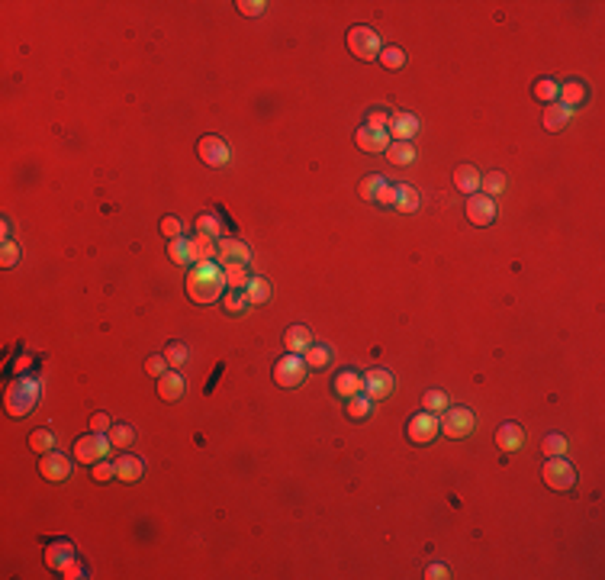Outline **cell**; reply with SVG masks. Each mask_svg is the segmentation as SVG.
I'll return each instance as SVG.
<instances>
[{
    "mask_svg": "<svg viewBox=\"0 0 605 580\" xmlns=\"http://www.w3.org/2000/svg\"><path fill=\"white\" fill-rule=\"evenodd\" d=\"M309 368L306 361H303V355H284L277 358V364H274V381H277L280 387H299L303 381H306Z\"/></svg>",
    "mask_w": 605,
    "mask_h": 580,
    "instance_id": "8992f818",
    "label": "cell"
},
{
    "mask_svg": "<svg viewBox=\"0 0 605 580\" xmlns=\"http://www.w3.org/2000/svg\"><path fill=\"white\" fill-rule=\"evenodd\" d=\"M467 219H470L473 226H489L496 219V203L493 197L487 194H470V200H467Z\"/></svg>",
    "mask_w": 605,
    "mask_h": 580,
    "instance_id": "7c38bea8",
    "label": "cell"
},
{
    "mask_svg": "<svg viewBox=\"0 0 605 580\" xmlns=\"http://www.w3.org/2000/svg\"><path fill=\"white\" fill-rule=\"evenodd\" d=\"M245 300H248V307H261V303L271 300V284H267L265 278H251L248 284H245Z\"/></svg>",
    "mask_w": 605,
    "mask_h": 580,
    "instance_id": "484cf974",
    "label": "cell"
},
{
    "mask_svg": "<svg viewBox=\"0 0 605 580\" xmlns=\"http://www.w3.org/2000/svg\"><path fill=\"white\" fill-rule=\"evenodd\" d=\"M226 274V284L232 287V290H245V284L251 280L248 274V265H242V261H226V265H219Z\"/></svg>",
    "mask_w": 605,
    "mask_h": 580,
    "instance_id": "83f0119b",
    "label": "cell"
},
{
    "mask_svg": "<svg viewBox=\"0 0 605 580\" xmlns=\"http://www.w3.org/2000/svg\"><path fill=\"white\" fill-rule=\"evenodd\" d=\"M393 200H396V184H387V190L380 194V200H377V203H383V207H393Z\"/></svg>",
    "mask_w": 605,
    "mask_h": 580,
    "instance_id": "db71d44e",
    "label": "cell"
},
{
    "mask_svg": "<svg viewBox=\"0 0 605 580\" xmlns=\"http://www.w3.org/2000/svg\"><path fill=\"white\" fill-rule=\"evenodd\" d=\"M196 155H200V161L206 165V168H226V165L232 161L229 146H226V139H219V136H203V139L196 142Z\"/></svg>",
    "mask_w": 605,
    "mask_h": 580,
    "instance_id": "52a82bcc",
    "label": "cell"
},
{
    "mask_svg": "<svg viewBox=\"0 0 605 580\" xmlns=\"http://www.w3.org/2000/svg\"><path fill=\"white\" fill-rule=\"evenodd\" d=\"M161 232H165L167 239H181V219H177V217H165V219H161Z\"/></svg>",
    "mask_w": 605,
    "mask_h": 580,
    "instance_id": "681fc988",
    "label": "cell"
},
{
    "mask_svg": "<svg viewBox=\"0 0 605 580\" xmlns=\"http://www.w3.org/2000/svg\"><path fill=\"white\" fill-rule=\"evenodd\" d=\"M393 393V374L387 368H370L364 374V397L367 400H387Z\"/></svg>",
    "mask_w": 605,
    "mask_h": 580,
    "instance_id": "8fae6325",
    "label": "cell"
},
{
    "mask_svg": "<svg viewBox=\"0 0 605 580\" xmlns=\"http://www.w3.org/2000/svg\"><path fill=\"white\" fill-rule=\"evenodd\" d=\"M142 474H145V464H142V458H135V454H119V461H116V481L135 483V481H142Z\"/></svg>",
    "mask_w": 605,
    "mask_h": 580,
    "instance_id": "44dd1931",
    "label": "cell"
},
{
    "mask_svg": "<svg viewBox=\"0 0 605 580\" xmlns=\"http://www.w3.org/2000/svg\"><path fill=\"white\" fill-rule=\"evenodd\" d=\"M589 100V87L583 84V81H567V84H560V104L564 106H579Z\"/></svg>",
    "mask_w": 605,
    "mask_h": 580,
    "instance_id": "d4e9b609",
    "label": "cell"
},
{
    "mask_svg": "<svg viewBox=\"0 0 605 580\" xmlns=\"http://www.w3.org/2000/svg\"><path fill=\"white\" fill-rule=\"evenodd\" d=\"M422 406L428 412H445L448 410V393H441V390H428L422 397Z\"/></svg>",
    "mask_w": 605,
    "mask_h": 580,
    "instance_id": "ee69618b",
    "label": "cell"
},
{
    "mask_svg": "<svg viewBox=\"0 0 605 580\" xmlns=\"http://www.w3.org/2000/svg\"><path fill=\"white\" fill-rule=\"evenodd\" d=\"M196 232H203V236H209V239H223L226 236L223 223H219L213 213H200V219H196Z\"/></svg>",
    "mask_w": 605,
    "mask_h": 580,
    "instance_id": "e575fe53",
    "label": "cell"
},
{
    "mask_svg": "<svg viewBox=\"0 0 605 580\" xmlns=\"http://www.w3.org/2000/svg\"><path fill=\"white\" fill-rule=\"evenodd\" d=\"M541 477H544V483H548L550 490L564 493V490H570L573 483H577V468H573L564 454H560V458H548V461H544Z\"/></svg>",
    "mask_w": 605,
    "mask_h": 580,
    "instance_id": "7a4b0ae2",
    "label": "cell"
},
{
    "mask_svg": "<svg viewBox=\"0 0 605 580\" xmlns=\"http://www.w3.org/2000/svg\"><path fill=\"white\" fill-rule=\"evenodd\" d=\"M284 345L290 355H306V349L313 345V332L306 326H290L284 332Z\"/></svg>",
    "mask_w": 605,
    "mask_h": 580,
    "instance_id": "7402d4cb",
    "label": "cell"
},
{
    "mask_svg": "<svg viewBox=\"0 0 605 580\" xmlns=\"http://www.w3.org/2000/svg\"><path fill=\"white\" fill-rule=\"evenodd\" d=\"M68 561H74V545H71L68 538H58V542H49L45 545V564L52 571H62Z\"/></svg>",
    "mask_w": 605,
    "mask_h": 580,
    "instance_id": "2e32d148",
    "label": "cell"
},
{
    "mask_svg": "<svg viewBox=\"0 0 605 580\" xmlns=\"http://www.w3.org/2000/svg\"><path fill=\"white\" fill-rule=\"evenodd\" d=\"M473 422L477 420H473V412L467 410V406H448V410L441 412L438 426L448 439H464V435L473 432Z\"/></svg>",
    "mask_w": 605,
    "mask_h": 580,
    "instance_id": "5b68a950",
    "label": "cell"
},
{
    "mask_svg": "<svg viewBox=\"0 0 605 580\" xmlns=\"http://www.w3.org/2000/svg\"><path fill=\"white\" fill-rule=\"evenodd\" d=\"M110 448H113L110 439L91 432V435H84V439L74 442V458L81 464H97V461H104V458H106V452H110Z\"/></svg>",
    "mask_w": 605,
    "mask_h": 580,
    "instance_id": "ba28073f",
    "label": "cell"
},
{
    "mask_svg": "<svg viewBox=\"0 0 605 580\" xmlns=\"http://www.w3.org/2000/svg\"><path fill=\"white\" fill-rule=\"evenodd\" d=\"M110 416H106V412H94L91 416V432H97V435H104V432H110Z\"/></svg>",
    "mask_w": 605,
    "mask_h": 580,
    "instance_id": "f907efd6",
    "label": "cell"
},
{
    "mask_svg": "<svg viewBox=\"0 0 605 580\" xmlns=\"http://www.w3.org/2000/svg\"><path fill=\"white\" fill-rule=\"evenodd\" d=\"M187 252H190V261H194V265H200V261H213L216 258V239L196 232L194 239H187Z\"/></svg>",
    "mask_w": 605,
    "mask_h": 580,
    "instance_id": "ffe728a7",
    "label": "cell"
},
{
    "mask_svg": "<svg viewBox=\"0 0 605 580\" xmlns=\"http://www.w3.org/2000/svg\"><path fill=\"white\" fill-rule=\"evenodd\" d=\"M348 416L351 420H367L370 416V400L364 397V393H357V397L348 400Z\"/></svg>",
    "mask_w": 605,
    "mask_h": 580,
    "instance_id": "60d3db41",
    "label": "cell"
},
{
    "mask_svg": "<svg viewBox=\"0 0 605 580\" xmlns=\"http://www.w3.org/2000/svg\"><path fill=\"white\" fill-rule=\"evenodd\" d=\"M167 258L174 261V265H194L190 252H187V239H171L167 242Z\"/></svg>",
    "mask_w": 605,
    "mask_h": 580,
    "instance_id": "8d00e7d4",
    "label": "cell"
},
{
    "mask_svg": "<svg viewBox=\"0 0 605 580\" xmlns=\"http://www.w3.org/2000/svg\"><path fill=\"white\" fill-rule=\"evenodd\" d=\"M364 126H370V129H383L387 133V126H390V113H383V110H370V116H367V123Z\"/></svg>",
    "mask_w": 605,
    "mask_h": 580,
    "instance_id": "7dc6e473",
    "label": "cell"
},
{
    "mask_svg": "<svg viewBox=\"0 0 605 580\" xmlns=\"http://www.w3.org/2000/svg\"><path fill=\"white\" fill-rule=\"evenodd\" d=\"M161 355H165V361L171 364V368H184V361H187V345L184 342H167V349L161 351Z\"/></svg>",
    "mask_w": 605,
    "mask_h": 580,
    "instance_id": "74e56055",
    "label": "cell"
},
{
    "mask_svg": "<svg viewBox=\"0 0 605 580\" xmlns=\"http://www.w3.org/2000/svg\"><path fill=\"white\" fill-rule=\"evenodd\" d=\"M245 307H248V300H245L242 290H226V313H229V316H242Z\"/></svg>",
    "mask_w": 605,
    "mask_h": 580,
    "instance_id": "b9f144b4",
    "label": "cell"
},
{
    "mask_svg": "<svg viewBox=\"0 0 605 580\" xmlns=\"http://www.w3.org/2000/svg\"><path fill=\"white\" fill-rule=\"evenodd\" d=\"M387 184H390V181H387L383 175H367L361 181V187H357V194H361V200L377 203V200H380V194L387 190Z\"/></svg>",
    "mask_w": 605,
    "mask_h": 580,
    "instance_id": "f1b7e54d",
    "label": "cell"
},
{
    "mask_svg": "<svg viewBox=\"0 0 605 580\" xmlns=\"http://www.w3.org/2000/svg\"><path fill=\"white\" fill-rule=\"evenodd\" d=\"M216 255H219V261H242V265H248L251 261V248L245 242H238V239H216Z\"/></svg>",
    "mask_w": 605,
    "mask_h": 580,
    "instance_id": "5bb4252c",
    "label": "cell"
},
{
    "mask_svg": "<svg viewBox=\"0 0 605 580\" xmlns=\"http://www.w3.org/2000/svg\"><path fill=\"white\" fill-rule=\"evenodd\" d=\"M29 448H33V452H39V454L52 452V448H55V435H52L49 429H35V432L29 435Z\"/></svg>",
    "mask_w": 605,
    "mask_h": 580,
    "instance_id": "d590c367",
    "label": "cell"
},
{
    "mask_svg": "<svg viewBox=\"0 0 605 580\" xmlns=\"http://www.w3.org/2000/svg\"><path fill=\"white\" fill-rule=\"evenodd\" d=\"M35 400H39V384L35 381H13L7 390V412L20 420L35 406Z\"/></svg>",
    "mask_w": 605,
    "mask_h": 580,
    "instance_id": "3957f363",
    "label": "cell"
},
{
    "mask_svg": "<svg viewBox=\"0 0 605 580\" xmlns=\"http://www.w3.org/2000/svg\"><path fill=\"white\" fill-rule=\"evenodd\" d=\"M380 65H383V68H390V71L403 68V65H406V52L396 49V45H387V49H380Z\"/></svg>",
    "mask_w": 605,
    "mask_h": 580,
    "instance_id": "f35d334b",
    "label": "cell"
},
{
    "mask_svg": "<svg viewBox=\"0 0 605 580\" xmlns=\"http://www.w3.org/2000/svg\"><path fill=\"white\" fill-rule=\"evenodd\" d=\"M441 432L438 426V416L428 410H422L418 416H412L409 420V429H406V435H409V442H416V445H428V442H435V435Z\"/></svg>",
    "mask_w": 605,
    "mask_h": 580,
    "instance_id": "9c48e42d",
    "label": "cell"
},
{
    "mask_svg": "<svg viewBox=\"0 0 605 580\" xmlns=\"http://www.w3.org/2000/svg\"><path fill=\"white\" fill-rule=\"evenodd\" d=\"M454 187H457L460 194H477V187H480V171L473 168V165H460V168L454 171Z\"/></svg>",
    "mask_w": 605,
    "mask_h": 580,
    "instance_id": "4316f807",
    "label": "cell"
},
{
    "mask_svg": "<svg viewBox=\"0 0 605 580\" xmlns=\"http://www.w3.org/2000/svg\"><path fill=\"white\" fill-rule=\"evenodd\" d=\"M226 290V274L219 265H213V261H200V265L190 268L187 274V297L194 303H216L219 297H223Z\"/></svg>",
    "mask_w": 605,
    "mask_h": 580,
    "instance_id": "6da1fadb",
    "label": "cell"
},
{
    "mask_svg": "<svg viewBox=\"0 0 605 580\" xmlns=\"http://www.w3.org/2000/svg\"><path fill=\"white\" fill-rule=\"evenodd\" d=\"M62 574L65 577H87V574H84V564H77V561H68V564L62 567Z\"/></svg>",
    "mask_w": 605,
    "mask_h": 580,
    "instance_id": "f5cc1de1",
    "label": "cell"
},
{
    "mask_svg": "<svg viewBox=\"0 0 605 580\" xmlns=\"http://www.w3.org/2000/svg\"><path fill=\"white\" fill-rule=\"evenodd\" d=\"M425 577H428V580H445V577H451V574H448V567H445V564H428Z\"/></svg>",
    "mask_w": 605,
    "mask_h": 580,
    "instance_id": "816d5d0a",
    "label": "cell"
},
{
    "mask_svg": "<svg viewBox=\"0 0 605 580\" xmlns=\"http://www.w3.org/2000/svg\"><path fill=\"white\" fill-rule=\"evenodd\" d=\"M348 49L355 52V58L361 62H374L380 55V33H374L370 26H351L348 29Z\"/></svg>",
    "mask_w": 605,
    "mask_h": 580,
    "instance_id": "277c9868",
    "label": "cell"
},
{
    "mask_svg": "<svg viewBox=\"0 0 605 580\" xmlns=\"http://www.w3.org/2000/svg\"><path fill=\"white\" fill-rule=\"evenodd\" d=\"M184 390H187V384H184V378L177 374V371H167V374L158 378V397L165 400V403H177V400L184 397Z\"/></svg>",
    "mask_w": 605,
    "mask_h": 580,
    "instance_id": "e0dca14e",
    "label": "cell"
},
{
    "mask_svg": "<svg viewBox=\"0 0 605 580\" xmlns=\"http://www.w3.org/2000/svg\"><path fill=\"white\" fill-rule=\"evenodd\" d=\"M20 258H23L20 245H16V242H4V248H0V268H16V265H20Z\"/></svg>",
    "mask_w": 605,
    "mask_h": 580,
    "instance_id": "7bdbcfd3",
    "label": "cell"
},
{
    "mask_svg": "<svg viewBox=\"0 0 605 580\" xmlns=\"http://www.w3.org/2000/svg\"><path fill=\"white\" fill-rule=\"evenodd\" d=\"M235 7H238V13H245V16H261L265 13V4H261V0H238Z\"/></svg>",
    "mask_w": 605,
    "mask_h": 580,
    "instance_id": "c3c4849f",
    "label": "cell"
},
{
    "mask_svg": "<svg viewBox=\"0 0 605 580\" xmlns=\"http://www.w3.org/2000/svg\"><path fill=\"white\" fill-rule=\"evenodd\" d=\"M418 207H422V197H418V190L412 187V184H396V200H393V210L396 213H418Z\"/></svg>",
    "mask_w": 605,
    "mask_h": 580,
    "instance_id": "603a6c76",
    "label": "cell"
},
{
    "mask_svg": "<svg viewBox=\"0 0 605 580\" xmlns=\"http://www.w3.org/2000/svg\"><path fill=\"white\" fill-rule=\"evenodd\" d=\"M570 116H573L570 106H564V104H548V110H544V129H548V133H560V129L570 123Z\"/></svg>",
    "mask_w": 605,
    "mask_h": 580,
    "instance_id": "cb8c5ba5",
    "label": "cell"
},
{
    "mask_svg": "<svg viewBox=\"0 0 605 580\" xmlns=\"http://www.w3.org/2000/svg\"><path fill=\"white\" fill-rule=\"evenodd\" d=\"M541 448H544L548 458H560V454H567V439L564 435H557V432H550V435H544Z\"/></svg>",
    "mask_w": 605,
    "mask_h": 580,
    "instance_id": "ab89813d",
    "label": "cell"
},
{
    "mask_svg": "<svg viewBox=\"0 0 605 580\" xmlns=\"http://www.w3.org/2000/svg\"><path fill=\"white\" fill-rule=\"evenodd\" d=\"M383 155H387L396 168H403V165H412V161H416V148H412V142H390V148H387Z\"/></svg>",
    "mask_w": 605,
    "mask_h": 580,
    "instance_id": "f546056e",
    "label": "cell"
},
{
    "mask_svg": "<svg viewBox=\"0 0 605 580\" xmlns=\"http://www.w3.org/2000/svg\"><path fill=\"white\" fill-rule=\"evenodd\" d=\"M387 133H390L393 142H412V136L418 133V119L412 113H393Z\"/></svg>",
    "mask_w": 605,
    "mask_h": 580,
    "instance_id": "9a60e30c",
    "label": "cell"
},
{
    "mask_svg": "<svg viewBox=\"0 0 605 580\" xmlns=\"http://www.w3.org/2000/svg\"><path fill=\"white\" fill-rule=\"evenodd\" d=\"M535 97L541 104H554L560 97V84H557L554 77H541V81H535Z\"/></svg>",
    "mask_w": 605,
    "mask_h": 580,
    "instance_id": "836d02e7",
    "label": "cell"
},
{
    "mask_svg": "<svg viewBox=\"0 0 605 580\" xmlns=\"http://www.w3.org/2000/svg\"><path fill=\"white\" fill-rule=\"evenodd\" d=\"M303 361H306V368H313V371H322V368H328L332 364V349L328 345H309L306 349V355H303Z\"/></svg>",
    "mask_w": 605,
    "mask_h": 580,
    "instance_id": "4dcf8cb0",
    "label": "cell"
},
{
    "mask_svg": "<svg viewBox=\"0 0 605 580\" xmlns=\"http://www.w3.org/2000/svg\"><path fill=\"white\" fill-rule=\"evenodd\" d=\"M496 445H499L502 452H518V448L525 445V429L518 426V422H502V426L496 429Z\"/></svg>",
    "mask_w": 605,
    "mask_h": 580,
    "instance_id": "ac0fdd59",
    "label": "cell"
},
{
    "mask_svg": "<svg viewBox=\"0 0 605 580\" xmlns=\"http://www.w3.org/2000/svg\"><path fill=\"white\" fill-rule=\"evenodd\" d=\"M39 474L52 483H62L71 477V458L62 452H45L42 454V464H39Z\"/></svg>",
    "mask_w": 605,
    "mask_h": 580,
    "instance_id": "30bf717a",
    "label": "cell"
},
{
    "mask_svg": "<svg viewBox=\"0 0 605 580\" xmlns=\"http://www.w3.org/2000/svg\"><path fill=\"white\" fill-rule=\"evenodd\" d=\"M106 439H110L113 448H123V452H126V448L135 442V429H133V426H126V422H116V426H110Z\"/></svg>",
    "mask_w": 605,
    "mask_h": 580,
    "instance_id": "1f68e13d",
    "label": "cell"
},
{
    "mask_svg": "<svg viewBox=\"0 0 605 580\" xmlns=\"http://www.w3.org/2000/svg\"><path fill=\"white\" fill-rule=\"evenodd\" d=\"M480 187H483V194L487 197H496V194H502V190L509 187V177L502 175V171H489V175L480 177Z\"/></svg>",
    "mask_w": 605,
    "mask_h": 580,
    "instance_id": "d6a6232c",
    "label": "cell"
},
{
    "mask_svg": "<svg viewBox=\"0 0 605 580\" xmlns=\"http://www.w3.org/2000/svg\"><path fill=\"white\" fill-rule=\"evenodd\" d=\"M91 474H94V481L104 483V481H110V477H116V464H110V461H97V464H94Z\"/></svg>",
    "mask_w": 605,
    "mask_h": 580,
    "instance_id": "bcb514c9",
    "label": "cell"
},
{
    "mask_svg": "<svg viewBox=\"0 0 605 580\" xmlns=\"http://www.w3.org/2000/svg\"><path fill=\"white\" fill-rule=\"evenodd\" d=\"M165 368H171V364L165 361V355H152L145 361V371H148V378H161V374H167Z\"/></svg>",
    "mask_w": 605,
    "mask_h": 580,
    "instance_id": "f6af8a7d",
    "label": "cell"
},
{
    "mask_svg": "<svg viewBox=\"0 0 605 580\" xmlns=\"http://www.w3.org/2000/svg\"><path fill=\"white\" fill-rule=\"evenodd\" d=\"M335 393H341L345 400L357 397V393H364V378L357 374V371H351V368L338 371V374H335Z\"/></svg>",
    "mask_w": 605,
    "mask_h": 580,
    "instance_id": "d6986e66",
    "label": "cell"
},
{
    "mask_svg": "<svg viewBox=\"0 0 605 580\" xmlns=\"http://www.w3.org/2000/svg\"><path fill=\"white\" fill-rule=\"evenodd\" d=\"M355 142L361 152H370V155H380L390 148V133H383V129H370V126H361L355 133Z\"/></svg>",
    "mask_w": 605,
    "mask_h": 580,
    "instance_id": "4fadbf2b",
    "label": "cell"
}]
</instances>
